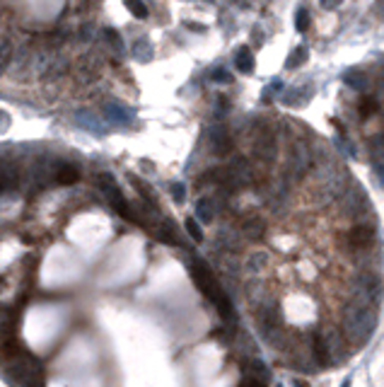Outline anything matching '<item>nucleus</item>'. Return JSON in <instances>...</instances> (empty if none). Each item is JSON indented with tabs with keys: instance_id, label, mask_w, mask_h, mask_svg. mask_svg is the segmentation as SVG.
Instances as JSON below:
<instances>
[{
	"instance_id": "obj_1",
	"label": "nucleus",
	"mask_w": 384,
	"mask_h": 387,
	"mask_svg": "<svg viewBox=\"0 0 384 387\" xmlns=\"http://www.w3.org/2000/svg\"><path fill=\"white\" fill-rule=\"evenodd\" d=\"M374 324H377V312H374L372 305H367V307L345 305V312H343V329H345V336H348L353 344H360V346L367 344L372 332H374Z\"/></svg>"
},
{
	"instance_id": "obj_2",
	"label": "nucleus",
	"mask_w": 384,
	"mask_h": 387,
	"mask_svg": "<svg viewBox=\"0 0 384 387\" xmlns=\"http://www.w3.org/2000/svg\"><path fill=\"white\" fill-rule=\"evenodd\" d=\"M341 208L348 218H360V211L362 208H370L367 206V199H365V191L362 189H350V191L343 196Z\"/></svg>"
},
{
	"instance_id": "obj_3",
	"label": "nucleus",
	"mask_w": 384,
	"mask_h": 387,
	"mask_svg": "<svg viewBox=\"0 0 384 387\" xmlns=\"http://www.w3.org/2000/svg\"><path fill=\"white\" fill-rule=\"evenodd\" d=\"M307 167H309V152H307V148L302 143H295V148H292V152H290V157H288V172L292 174V179H295V177L304 174Z\"/></svg>"
},
{
	"instance_id": "obj_4",
	"label": "nucleus",
	"mask_w": 384,
	"mask_h": 387,
	"mask_svg": "<svg viewBox=\"0 0 384 387\" xmlns=\"http://www.w3.org/2000/svg\"><path fill=\"white\" fill-rule=\"evenodd\" d=\"M321 339H324V346H326V351H329L331 356V363L333 360H341L343 358V339L338 329H326V332L321 334Z\"/></svg>"
},
{
	"instance_id": "obj_5",
	"label": "nucleus",
	"mask_w": 384,
	"mask_h": 387,
	"mask_svg": "<svg viewBox=\"0 0 384 387\" xmlns=\"http://www.w3.org/2000/svg\"><path fill=\"white\" fill-rule=\"evenodd\" d=\"M348 242H350V245H353L355 249H365V247H370L372 242H374V235H372L370 228L360 225V228H353V230H350V235H348Z\"/></svg>"
},
{
	"instance_id": "obj_6",
	"label": "nucleus",
	"mask_w": 384,
	"mask_h": 387,
	"mask_svg": "<svg viewBox=\"0 0 384 387\" xmlns=\"http://www.w3.org/2000/svg\"><path fill=\"white\" fill-rule=\"evenodd\" d=\"M256 155L266 162H273L275 160V140L271 136H261L259 143H256Z\"/></svg>"
},
{
	"instance_id": "obj_7",
	"label": "nucleus",
	"mask_w": 384,
	"mask_h": 387,
	"mask_svg": "<svg viewBox=\"0 0 384 387\" xmlns=\"http://www.w3.org/2000/svg\"><path fill=\"white\" fill-rule=\"evenodd\" d=\"M234 63H237V68L242 70V73H251L254 70V58H251V51H249L247 46H242L237 54H234Z\"/></svg>"
},
{
	"instance_id": "obj_8",
	"label": "nucleus",
	"mask_w": 384,
	"mask_h": 387,
	"mask_svg": "<svg viewBox=\"0 0 384 387\" xmlns=\"http://www.w3.org/2000/svg\"><path fill=\"white\" fill-rule=\"evenodd\" d=\"M242 233L247 237H251V240H259L263 235V221L261 218H247L244 225H242Z\"/></svg>"
},
{
	"instance_id": "obj_9",
	"label": "nucleus",
	"mask_w": 384,
	"mask_h": 387,
	"mask_svg": "<svg viewBox=\"0 0 384 387\" xmlns=\"http://www.w3.org/2000/svg\"><path fill=\"white\" fill-rule=\"evenodd\" d=\"M307 56H309V51H307V46H297V49H292V54L288 56V63H285V68L295 70L297 66H302V63L307 61Z\"/></svg>"
},
{
	"instance_id": "obj_10",
	"label": "nucleus",
	"mask_w": 384,
	"mask_h": 387,
	"mask_svg": "<svg viewBox=\"0 0 384 387\" xmlns=\"http://www.w3.org/2000/svg\"><path fill=\"white\" fill-rule=\"evenodd\" d=\"M343 80H345V85H348V87H355V90H362V87L367 85L365 75H362V73H357V70H348V73L343 75Z\"/></svg>"
},
{
	"instance_id": "obj_11",
	"label": "nucleus",
	"mask_w": 384,
	"mask_h": 387,
	"mask_svg": "<svg viewBox=\"0 0 384 387\" xmlns=\"http://www.w3.org/2000/svg\"><path fill=\"white\" fill-rule=\"evenodd\" d=\"M78 177H80V174H78L75 167H63V169L58 172V181H61V184H75Z\"/></svg>"
},
{
	"instance_id": "obj_12",
	"label": "nucleus",
	"mask_w": 384,
	"mask_h": 387,
	"mask_svg": "<svg viewBox=\"0 0 384 387\" xmlns=\"http://www.w3.org/2000/svg\"><path fill=\"white\" fill-rule=\"evenodd\" d=\"M126 8L136 15V17H148V8L140 0H126Z\"/></svg>"
},
{
	"instance_id": "obj_13",
	"label": "nucleus",
	"mask_w": 384,
	"mask_h": 387,
	"mask_svg": "<svg viewBox=\"0 0 384 387\" xmlns=\"http://www.w3.org/2000/svg\"><path fill=\"white\" fill-rule=\"evenodd\" d=\"M295 27H297V32H304V29L309 27V13L304 8H300L297 15H295Z\"/></svg>"
},
{
	"instance_id": "obj_14",
	"label": "nucleus",
	"mask_w": 384,
	"mask_h": 387,
	"mask_svg": "<svg viewBox=\"0 0 384 387\" xmlns=\"http://www.w3.org/2000/svg\"><path fill=\"white\" fill-rule=\"evenodd\" d=\"M251 368H254V373L259 375L263 382H268V380H271V373H268L266 363H261V360H251Z\"/></svg>"
},
{
	"instance_id": "obj_15",
	"label": "nucleus",
	"mask_w": 384,
	"mask_h": 387,
	"mask_svg": "<svg viewBox=\"0 0 384 387\" xmlns=\"http://www.w3.org/2000/svg\"><path fill=\"white\" fill-rule=\"evenodd\" d=\"M186 230L191 233V237L196 240V242H201V240H203V233H201V228H198V225H196V221H191V218L186 221Z\"/></svg>"
},
{
	"instance_id": "obj_16",
	"label": "nucleus",
	"mask_w": 384,
	"mask_h": 387,
	"mask_svg": "<svg viewBox=\"0 0 384 387\" xmlns=\"http://www.w3.org/2000/svg\"><path fill=\"white\" fill-rule=\"evenodd\" d=\"M198 216H201V221H210L213 218V208H210V204H206V201H201L198 204Z\"/></svg>"
},
{
	"instance_id": "obj_17",
	"label": "nucleus",
	"mask_w": 384,
	"mask_h": 387,
	"mask_svg": "<svg viewBox=\"0 0 384 387\" xmlns=\"http://www.w3.org/2000/svg\"><path fill=\"white\" fill-rule=\"evenodd\" d=\"M213 78H215V83H230V80H232V75H230L227 70H215Z\"/></svg>"
},
{
	"instance_id": "obj_18",
	"label": "nucleus",
	"mask_w": 384,
	"mask_h": 387,
	"mask_svg": "<svg viewBox=\"0 0 384 387\" xmlns=\"http://www.w3.org/2000/svg\"><path fill=\"white\" fill-rule=\"evenodd\" d=\"M341 3H343V0H321V5H324L326 10H333V8H338Z\"/></svg>"
},
{
	"instance_id": "obj_19",
	"label": "nucleus",
	"mask_w": 384,
	"mask_h": 387,
	"mask_svg": "<svg viewBox=\"0 0 384 387\" xmlns=\"http://www.w3.org/2000/svg\"><path fill=\"white\" fill-rule=\"evenodd\" d=\"M172 191H174V199H177V201H181V199H184V186H181V184H174V186H172Z\"/></svg>"
},
{
	"instance_id": "obj_20",
	"label": "nucleus",
	"mask_w": 384,
	"mask_h": 387,
	"mask_svg": "<svg viewBox=\"0 0 384 387\" xmlns=\"http://www.w3.org/2000/svg\"><path fill=\"white\" fill-rule=\"evenodd\" d=\"M372 107H374V104H372L370 99H367V102H365V104H362V111H370V109H372Z\"/></svg>"
}]
</instances>
